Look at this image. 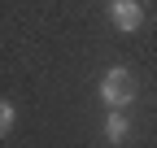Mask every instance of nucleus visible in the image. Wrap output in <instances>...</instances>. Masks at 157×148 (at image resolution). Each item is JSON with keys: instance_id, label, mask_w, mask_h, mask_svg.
<instances>
[{"instance_id": "7ed1b4c3", "label": "nucleus", "mask_w": 157, "mask_h": 148, "mask_svg": "<svg viewBox=\"0 0 157 148\" xmlns=\"http://www.w3.org/2000/svg\"><path fill=\"white\" fill-rule=\"evenodd\" d=\"M127 135H131V122H127V113H122L118 105H109V113H105V139H109V144H122Z\"/></svg>"}, {"instance_id": "f03ea898", "label": "nucleus", "mask_w": 157, "mask_h": 148, "mask_svg": "<svg viewBox=\"0 0 157 148\" xmlns=\"http://www.w3.org/2000/svg\"><path fill=\"white\" fill-rule=\"evenodd\" d=\"M105 13L118 31H140L144 26V5L140 0H105Z\"/></svg>"}, {"instance_id": "f257e3e1", "label": "nucleus", "mask_w": 157, "mask_h": 148, "mask_svg": "<svg viewBox=\"0 0 157 148\" xmlns=\"http://www.w3.org/2000/svg\"><path fill=\"white\" fill-rule=\"evenodd\" d=\"M101 100H105V105H118V109H127V105L135 100V74L122 70V65L105 70V74H101Z\"/></svg>"}, {"instance_id": "20e7f679", "label": "nucleus", "mask_w": 157, "mask_h": 148, "mask_svg": "<svg viewBox=\"0 0 157 148\" xmlns=\"http://www.w3.org/2000/svg\"><path fill=\"white\" fill-rule=\"evenodd\" d=\"M13 118H17V109H13L9 100H0V139L9 135V126H13Z\"/></svg>"}]
</instances>
